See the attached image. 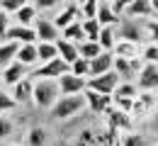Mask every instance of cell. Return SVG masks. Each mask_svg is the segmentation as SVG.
<instances>
[{
	"label": "cell",
	"mask_w": 158,
	"mask_h": 146,
	"mask_svg": "<svg viewBox=\"0 0 158 146\" xmlns=\"http://www.w3.org/2000/svg\"><path fill=\"white\" fill-rule=\"evenodd\" d=\"M56 93H59V85L54 81H39L37 85H32V100L39 107H51L56 100Z\"/></svg>",
	"instance_id": "cell-1"
},
{
	"label": "cell",
	"mask_w": 158,
	"mask_h": 146,
	"mask_svg": "<svg viewBox=\"0 0 158 146\" xmlns=\"http://www.w3.org/2000/svg\"><path fill=\"white\" fill-rule=\"evenodd\" d=\"M117 83H119V76H117V73H112V71H107V73H102V76H98V78H90L85 85H88L90 93H98V95L110 98V95L114 93Z\"/></svg>",
	"instance_id": "cell-2"
},
{
	"label": "cell",
	"mask_w": 158,
	"mask_h": 146,
	"mask_svg": "<svg viewBox=\"0 0 158 146\" xmlns=\"http://www.w3.org/2000/svg\"><path fill=\"white\" fill-rule=\"evenodd\" d=\"M80 107H83V98H78V95H68V98H61L59 102L54 105V117H59V119H63V117H71V115H76Z\"/></svg>",
	"instance_id": "cell-3"
},
{
	"label": "cell",
	"mask_w": 158,
	"mask_h": 146,
	"mask_svg": "<svg viewBox=\"0 0 158 146\" xmlns=\"http://www.w3.org/2000/svg\"><path fill=\"white\" fill-rule=\"evenodd\" d=\"M119 42H127V44H141L143 42V34H141V27H139L134 20H124L122 27H119Z\"/></svg>",
	"instance_id": "cell-4"
},
{
	"label": "cell",
	"mask_w": 158,
	"mask_h": 146,
	"mask_svg": "<svg viewBox=\"0 0 158 146\" xmlns=\"http://www.w3.org/2000/svg\"><path fill=\"white\" fill-rule=\"evenodd\" d=\"M71 71V66H66V63L61 61V59H54V61H49V63H44L39 71L34 73L39 81H51L54 76H61V73H68Z\"/></svg>",
	"instance_id": "cell-5"
},
{
	"label": "cell",
	"mask_w": 158,
	"mask_h": 146,
	"mask_svg": "<svg viewBox=\"0 0 158 146\" xmlns=\"http://www.w3.org/2000/svg\"><path fill=\"white\" fill-rule=\"evenodd\" d=\"M34 34L41 39V44H56L61 39V34H59V29L54 27V22L44 20V17L37 22V32H34Z\"/></svg>",
	"instance_id": "cell-6"
},
{
	"label": "cell",
	"mask_w": 158,
	"mask_h": 146,
	"mask_svg": "<svg viewBox=\"0 0 158 146\" xmlns=\"http://www.w3.org/2000/svg\"><path fill=\"white\" fill-rule=\"evenodd\" d=\"M112 54H107V51H102L100 56H95L93 61H88L90 66H88V76H93V78H98V76H102V73H107L110 68H112Z\"/></svg>",
	"instance_id": "cell-7"
},
{
	"label": "cell",
	"mask_w": 158,
	"mask_h": 146,
	"mask_svg": "<svg viewBox=\"0 0 158 146\" xmlns=\"http://www.w3.org/2000/svg\"><path fill=\"white\" fill-rule=\"evenodd\" d=\"M5 37H7V42H22V44H32L37 39V34H34V29H29V27H7V32H5Z\"/></svg>",
	"instance_id": "cell-8"
},
{
	"label": "cell",
	"mask_w": 158,
	"mask_h": 146,
	"mask_svg": "<svg viewBox=\"0 0 158 146\" xmlns=\"http://www.w3.org/2000/svg\"><path fill=\"white\" fill-rule=\"evenodd\" d=\"M139 85H141L143 90L158 88V66L156 63H146V66H143V71H141V76H139Z\"/></svg>",
	"instance_id": "cell-9"
},
{
	"label": "cell",
	"mask_w": 158,
	"mask_h": 146,
	"mask_svg": "<svg viewBox=\"0 0 158 146\" xmlns=\"http://www.w3.org/2000/svg\"><path fill=\"white\" fill-rule=\"evenodd\" d=\"M83 88H85V81H83V78L73 76V73H63V76H61V93H66V98L73 95V93H80Z\"/></svg>",
	"instance_id": "cell-10"
},
{
	"label": "cell",
	"mask_w": 158,
	"mask_h": 146,
	"mask_svg": "<svg viewBox=\"0 0 158 146\" xmlns=\"http://www.w3.org/2000/svg\"><path fill=\"white\" fill-rule=\"evenodd\" d=\"M54 46H56V54H61L59 59L63 63H66V66H71V63L76 61V59H78V49H76V44H71V42H63V39H59V42L54 44Z\"/></svg>",
	"instance_id": "cell-11"
},
{
	"label": "cell",
	"mask_w": 158,
	"mask_h": 146,
	"mask_svg": "<svg viewBox=\"0 0 158 146\" xmlns=\"http://www.w3.org/2000/svg\"><path fill=\"white\" fill-rule=\"evenodd\" d=\"M15 105H24L32 100V83L27 78H22L20 83H15V95H12Z\"/></svg>",
	"instance_id": "cell-12"
},
{
	"label": "cell",
	"mask_w": 158,
	"mask_h": 146,
	"mask_svg": "<svg viewBox=\"0 0 158 146\" xmlns=\"http://www.w3.org/2000/svg\"><path fill=\"white\" fill-rule=\"evenodd\" d=\"M5 83H10V85H15V83H20L22 78H24V66H20V63L15 61V63H10L7 68H5V73L0 76Z\"/></svg>",
	"instance_id": "cell-13"
},
{
	"label": "cell",
	"mask_w": 158,
	"mask_h": 146,
	"mask_svg": "<svg viewBox=\"0 0 158 146\" xmlns=\"http://www.w3.org/2000/svg\"><path fill=\"white\" fill-rule=\"evenodd\" d=\"M95 22H98V24H102V27H110V24L119 22V17H114V15H112L110 2H100V5H98V15H95Z\"/></svg>",
	"instance_id": "cell-14"
},
{
	"label": "cell",
	"mask_w": 158,
	"mask_h": 146,
	"mask_svg": "<svg viewBox=\"0 0 158 146\" xmlns=\"http://www.w3.org/2000/svg\"><path fill=\"white\" fill-rule=\"evenodd\" d=\"M76 15H78V5H73V2H71V5H68V7L59 15V17H56L54 27H56V29H66L71 22H76Z\"/></svg>",
	"instance_id": "cell-15"
},
{
	"label": "cell",
	"mask_w": 158,
	"mask_h": 146,
	"mask_svg": "<svg viewBox=\"0 0 158 146\" xmlns=\"http://www.w3.org/2000/svg\"><path fill=\"white\" fill-rule=\"evenodd\" d=\"M37 61V46L34 44H22L17 49V63L20 66H27V63Z\"/></svg>",
	"instance_id": "cell-16"
},
{
	"label": "cell",
	"mask_w": 158,
	"mask_h": 146,
	"mask_svg": "<svg viewBox=\"0 0 158 146\" xmlns=\"http://www.w3.org/2000/svg\"><path fill=\"white\" fill-rule=\"evenodd\" d=\"M17 49H20V44H15V42L0 44V66H10L12 59L17 56Z\"/></svg>",
	"instance_id": "cell-17"
},
{
	"label": "cell",
	"mask_w": 158,
	"mask_h": 146,
	"mask_svg": "<svg viewBox=\"0 0 158 146\" xmlns=\"http://www.w3.org/2000/svg\"><path fill=\"white\" fill-rule=\"evenodd\" d=\"M127 15H153V5L146 0H136V2H127Z\"/></svg>",
	"instance_id": "cell-18"
},
{
	"label": "cell",
	"mask_w": 158,
	"mask_h": 146,
	"mask_svg": "<svg viewBox=\"0 0 158 146\" xmlns=\"http://www.w3.org/2000/svg\"><path fill=\"white\" fill-rule=\"evenodd\" d=\"M112 66H114V73L117 76H124V78H129L131 73H134V68H136V63L134 61H127V59H112Z\"/></svg>",
	"instance_id": "cell-19"
},
{
	"label": "cell",
	"mask_w": 158,
	"mask_h": 146,
	"mask_svg": "<svg viewBox=\"0 0 158 146\" xmlns=\"http://www.w3.org/2000/svg\"><path fill=\"white\" fill-rule=\"evenodd\" d=\"M85 98H88V102H90V110L93 112H105L107 110V102H110V98H105V95H98V93H85Z\"/></svg>",
	"instance_id": "cell-20"
},
{
	"label": "cell",
	"mask_w": 158,
	"mask_h": 146,
	"mask_svg": "<svg viewBox=\"0 0 158 146\" xmlns=\"http://www.w3.org/2000/svg\"><path fill=\"white\" fill-rule=\"evenodd\" d=\"M102 54V49H100L98 44H93V42H83L80 44V49H78V56L80 59H85V61H93L95 56H100Z\"/></svg>",
	"instance_id": "cell-21"
},
{
	"label": "cell",
	"mask_w": 158,
	"mask_h": 146,
	"mask_svg": "<svg viewBox=\"0 0 158 146\" xmlns=\"http://www.w3.org/2000/svg\"><path fill=\"white\" fill-rule=\"evenodd\" d=\"M37 59L44 63L54 61V59H59V54H56V46L54 44H39L37 46Z\"/></svg>",
	"instance_id": "cell-22"
},
{
	"label": "cell",
	"mask_w": 158,
	"mask_h": 146,
	"mask_svg": "<svg viewBox=\"0 0 158 146\" xmlns=\"http://www.w3.org/2000/svg\"><path fill=\"white\" fill-rule=\"evenodd\" d=\"M98 46L100 49H112V46H114V29H112V27H102V29H100Z\"/></svg>",
	"instance_id": "cell-23"
},
{
	"label": "cell",
	"mask_w": 158,
	"mask_h": 146,
	"mask_svg": "<svg viewBox=\"0 0 158 146\" xmlns=\"http://www.w3.org/2000/svg\"><path fill=\"white\" fill-rule=\"evenodd\" d=\"M15 15H17V20H20V27H27L29 22L34 20V7H32V2H24Z\"/></svg>",
	"instance_id": "cell-24"
},
{
	"label": "cell",
	"mask_w": 158,
	"mask_h": 146,
	"mask_svg": "<svg viewBox=\"0 0 158 146\" xmlns=\"http://www.w3.org/2000/svg\"><path fill=\"white\" fill-rule=\"evenodd\" d=\"M80 37H83V29H80V22H71L66 29H63V42H78Z\"/></svg>",
	"instance_id": "cell-25"
},
{
	"label": "cell",
	"mask_w": 158,
	"mask_h": 146,
	"mask_svg": "<svg viewBox=\"0 0 158 146\" xmlns=\"http://www.w3.org/2000/svg\"><path fill=\"white\" fill-rule=\"evenodd\" d=\"M80 29H83V34H88V39L93 44H98V34H100V24L95 20H85L80 24Z\"/></svg>",
	"instance_id": "cell-26"
},
{
	"label": "cell",
	"mask_w": 158,
	"mask_h": 146,
	"mask_svg": "<svg viewBox=\"0 0 158 146\" xmlns=\"http://www.w3.org/2000/svg\"><path fill=\"white\" fill-rule=\"evenodd\" d=\"M151 105H153V98H151V95H141L139 100H131V110H134V112H139V115H143Z\"/></svg>",
	"instance_id": "cell-27"
},
{
	"label": "cell",
	"mask_w": 158,
	"mask_h": 146,
	"mask_svg": "<svg viewBox=\"0 0 158 146\" xmlns=\"http://www.w3.org/2000/svg\"><path fill=\"white\" fill-rule=\"evenodd\" d=\"M46 144V131L41 127H34L29 131V146H44Z\"/></svg>",
	"instance_id": "cell-28"
},
{
	"label": "cell",
	"mask_w": 158,
	"mask_h": 146,
	"mask_svg": "<svg viewBox=\"0 0 158 146\" xmlns=\"http://www.w3.org/2000/svg\"><path fill=\"white\" fill-rule=\"evenodd\" d=\"M88 66H90V63L85 61V59H76V61L71 63V71H73V76H78V78H83V76H88Z\"/></svg>",
	"instance_id": "cell-29"
},
{
	"label": "cell",
	"mask_w": 158,
	"mask_h": 146,
	"mask_svg": "<svg viewBox=\"0 0 158 146\" xmlns=\"http://www.w3.org/2000/svg\"><path fill=\"white\" fill-rule=\"evenodd\" d=\"M78 12H83L88 20H95V15H98V2L95 0H88V2H83L78 7Z\"/></svg>",
	"instance_id": "cell-30"
},
{
	"label": "cell",
	"mask_w": 158,
	"mask_h": 146,
	"mask_svg": "<svg viewBox=\"0 0 158 146\" xmlns=\"http://www.w3.org/2000/svg\"><path fill=\"white\" fill-rule=\"evenodd\" d=\"M124 146H146V139L141 134H127L124 136Z\"/></svg>",
	"instance_id": "cell-31"
},
{
	"label": "cell",
	"mask_w": 158,
	"mask_h": 146,
	"mask_svg": "<svg viewBox=\"0 0 158 146\" xmlns=\"http://www.w3.org/2000/svg\"><path fill=\"white\" fill-rule=\"evenodd\" d=\"M134 95H136V88H134L131 83H124V85H119V90H117V98H129V100H131Z\"/></svg>",
	"instance_id": "cell-32"
},
{
	"label": "cell",
	"mask_w": 158,
	"mask_h": 146,
	"mask_svg": "<svg viewBox=\"0 0 158 146\" xmlns=\"http://www.w3.org/2000/svg\"><path fill=\"white\" fill-rule=\"evenodd\" d=\"M119 59H127V61H131V56H134V44H127V42H119Z\"/></svg>",
	"instance_id": "cell-33"
},
{
	"label": "cell",
	"mask_w": 158,
	"mask_h": 146,
	"mask_svg": "<svg viewBox=\"0 0 158 146\" xmlns=\"http://www.w3.org/2000/svg\"><path fill=\"white\" fill-rule=\"evenodd\" d=\"M22 5H24V2H17V0H7V2H2V5H0V12H2V15H5V12H17Z\"/></svg>",
	"instance_id": "cell-34"
},
{
	"label": "cell",
	"mask_w": 158,
	"mask_h": 146,
	"mask_svg": "<svg viewBox=\"0 0 158 146\" xmlns=\"http://www.w3.org/2000/svg\"><path fill=\"white\" fill-rule=\"evenodd\" d=\"M12 107H15V100H12L7 93L0 90V112H2V110H12Z\"/></svg>",
	"instance_id": "cell-35"
},
{
	"label": "cell",
	"mask_w": 158,
	"mask_h": 146,
	"mask_svg": "<svg viewBox=\"0 0 158 146\" xmlns=\"http://www.w3.org/2000/svg\"><path fill=\"white\" fill-rule=\"evenodd\" d=\"M10 131H12V122H10L7 117H0V139H2V136H7Z\"/></svg>",
	"instance_id": "cell-36"
},
{
	"label": "cell",
	"mask_w": 158,
	"mask_h": 146,
	"mask_svg": "<svg viewBox=\"0 0 158 146\" xmlns=\"http://www.w3.org/2000/svg\"><path fill=\"white\" fill-rule=\"evenodd\" d=\"M146 61H148V63H156L158 61V46H156V44H151V46L146 49Z\"/></svg>",
	"instance_id": "cell-37"
},
{
	"label": "cell",
	"mask_w": 158,
	"mask_h": 146,
	"mask_svg": "<svg viewBox=\"0 0 158 146\" xmlns=\"http://www.w3.org/2000/svg\"><path fill=\"white\" fill-rule=\"evenodd\" d=\"M112 124L114 127H129V119H127V117H124V115H117V112H112Z\"/></svg>",
	"instance_id": "cell-38"
},
{
	"label": "cell",
	"mask_w": 158,
	"mask_h": 146,
	"mask_svg": "<svg viewBox=\"0 0 158 146\" xmlns=\"http://www.w3.org/2000/svg\"><path fill=\"white\" fill-rule=\"evenodd\" d=\"M146 32H148V39H151V42L158 39V24L156 22H148V29H146Z\"/></svg>",
	"instance_id": "cell-39"
},
{
	"label": "cell",
	"mask_w": 158,
	"mask_h": 146,
	"mask_svg": "<svg viewBox=\"0 0 158 146\" xmlns=\"http://www.w3.org/2000/svg\"><path fill=\"white\" fill-rule=\"evenodd\" d=\"M127 7V2H110V10H112V15L114 17H119V12Z\"/></svg>",
	"instance_id": "cell-40"
},
{
	"label": "cell",
	"mask_w": 158,
	"mask_h": 146,
	"mask_svg": "<svg viewBox=\"0 0 158 146\" xmlns=\"http://www.w3.org/2000/svg\"><path fill=\"white\" fill-rule=\"evenodd\" d=\"M117 105L124 112H131V100H129V98H117Z\"/></svg>",
	"instance_id": "cell-41"
},
{
	"label": "cell",
	"mask_w": 158,
	"mask_h": 146,
	"mask_svg": "<svg viewBox=\"0 0 158 146\" xmlns=\"http://www.w3.org/2000/svg\"><path fill=\"white\" fill-rule=\"evenodd\" d=\"M5 32H7V15L0 12V37H5Z\"/></svg>",
	"instance_id": "cell-42"
},
{
	"label": "cell",
	"mask_w": 158,
	"mask_h": 146,
	"mask_svg": "<svg viewBox=\"0 0 158 146\" xmlns=\"http://www.w3.org/2000/svg\"><path fill=\"white\" fill-rule=\"evenodd\" d=\"M0 76H2V71H0Z\"/></svg>",
	"instance_id": "cell-43"
},
{
	"label": "cell",
	"mask_w": 158,
	"mask_h": 146,
	"mask_svg": "<svg viewBox=\"0 0 158 146\" xmlns=\"http://www.w3.org/2000/svg\"><path fill=\"white\" fill-rule=\"evenodd\" d=\"M12 146H17V144H12Z\"/></svg>",
	"instance_id": "cell-44"
}]
</instances>
